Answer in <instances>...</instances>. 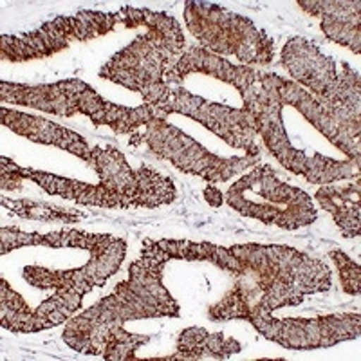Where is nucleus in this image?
Listing matches in <instances>:
<instances>
[{
	"instance_id": "nucleus-1",
	"label": "nucleus",
	"mask_w": 361,
	"mask_h": 361,
	"mask_svg": "<svg viewBox=\"0 0 361 361\" xmlns=\"http://www.w3.org/2000/svg\"><path fill=\"white\" fill-rule=\"evenodd\" d=\"M172 260L150 238H145L141 257L128 267V280L98 304L67 320L63 340L76 353L112 361L137 360L135 350L150 336L127 333L125 322L179 316L180 307L163 283V269Z\"/></svg>"
},
{
	"instance_id": "nucleus-2",
	"label": "nucleus",
	"mask_w": 361,
	"mask_h": 361,
	"mask_svg": "<svg viewBox=\"0 0 361 361\" xmlns=\"http://www.w3.org/2000/svg\"><path fill=\"white\" fill-rule=\"evenodd\" d=\"M231 253L243 264L237 282L208 309L209 320H247L257 312L298 305L307 295L331 289V269L320 259L289 246L237 244Z\"/></svg>"
},
{
	"instance_id": "nucleus-3",
	"label": "nucleus",
	"mask_w": 361,
	"mask_h": 361,
	"mask_svg": "<svg viewBox=\"0 0 361 361\" xmlns=\"http://www.w3.org/2000/svg\"><path fill=\"white\" fill-rule=\"evenodd\" d=\"M119 24L145 25L147 33L114 54L99 69V76L143 96L154 109L169 98L172 87L164 83L169 73L185 54V35L179 22L166 13L125 6L119 9Z\"/></svg>"
},
{
	"instance_id": "nucleus-4",
	"label": "nucleus",
	"mask_w": 361,
	"mask_h": 361,
	"mask_svg": "<svg viewBox=\"0 0 361 361\" xmlns=\"http://www.w3.org/2000/svg\"><path fill=\"white\" fill-rule=\"evenodd\" d=\"M90 260L80 269H47V267L25 266L24 279L35 288L54 289V295L42 302L37 312L49 320L53 327L69 320L74 312L82 307V300L94 288L105 286L127 255V243L123 238L103 235L98 244L90 247Z\"/></svg>"
},
{
	"instance_id": "nucleus-5",
	"label": "nucleus",
	"mask_w": 361,
	"mask_h": 361,
	"mask_svg": "<svg viewBox=\"0 0 361 361\" xmlns=\"http://www.w3.org/2000/svg\"><path fill=\"white\" fill-rule=\"evenodd\" d=\"M224 201L244 217L283 230H298L318 217L312 199L304 190L280 180L275 170L264 164H257L231 185L224 193Z\"/></svg>"
},
{
	"instance_id": "nucleus-6",
	"label": "nucleus",
	"mask_w": 361,
	"mask_h": 361,
	"mask_svg": "<svg viewBox=\"0 0 361 361\" xmlns=\"http://www.w3.org/2000/svg\"><path fill=\"white\" fill-rule=\"evenodd\" d=\"M185 20L201 49L235 56L243 66H267L273 62L275 44L266 31L246 17L209 2H185Z\"/></svg>"
},
{
	"instance_id": "nucleus-7",
	"label": "nucleus",
	"mask_w": 361,
	"mask_h": 361,
	"mask_svg": "<svg viewBox=\"0 0 361 361\" xmlns=\"http://www.w3.org/2000/svg\"><path fill=\"white\" fill-rule=\"evenodd\" d=\"M264 85H266V94L250 111L255 114L257 134L262 137L271 156L275 157L283 169L295 172L296 176H302L314 185H331L336 180L354 179V176H360V159L338 161L322 156V154L307 156L304 150H296L283 128V105L271 87L269 73H266Z\"/></svg>"
},
{
	"instance_id": "nucleus-8",
	"label": "nucleus",
	"mask_w": 361,
	"mask_h": 361,
	"mask_svg": "<svg viewBox=\"0 0 361 361\" xmlns=\"http://www.w3.org/2000/svg\"><path fill=\"white\" fill-rule=\"evenodd\" d=\"M282 66L300 87H307L329 109L361 112L360 73L349 63H341L343 73L338 74L336 60L322 54V51L302 37L289 38L283 45Z\"/></svg>"
},
{
	"instance_id": "nucleus-9",
	"label": "nucleus",
	"mask_w": 361,
	"mask_h": 361,
	"mask_svg": "<svg viewBox=\"0 0 361 361\" xmlns=\"http://www.w3.org/2000/svg\"><path fill=\"white\" fill-rule=\"evenodd\" d=\"M143 143L150 148V152L156 154L157 157L170 161L180 172L202 177L212 185L230 180L237 173L259 164V159L253 156H215L209 150H206L201 143H197L193 137H190L188 134L170 125L163 118H154L145 127L143 134H132V147Z\"/></svg>"
},
{
	"instance_id": "nucleus-10",
	"label": "nucleus",
	"mask_w": 361,
	"mask_h": 361,
	"mask_svg": "<svg viewBox=\"0 0 361 361\" xmlns=\"http://www.w3.org/2000/svg\"><path fill=\"white\" fill-rule=\"evenodd\" d=\"M119 24L118 13L78 11L73 17H56L45 22L31 33L2 35L0 37V58L13 63L40 60L54 53L66 51L71 42H85L90 38L111 33Z\"/></svg>"
},
{
	"instance_id": "nucleus-11",
	"label": "nucleus",
	"mask_w": 361,
	"mask_h": 361,
	"mask_svg": "<svg viewBox=\"0 0 361 361\" xmlns=\"http://www.w3.org/2000/svg\"><path fill=\"white\" fill-rule=\"evenodd\" d=\"M360 312L318 316V318H273L271 312L251 314L250 322L266 340L286 349H327L340 341L360 338Z\"/></svg>"
},
{
	"instance_id": "nucleus-12",
	"label": "nucleus",
	"mask_w": 361,
	"mask_h": 361,
	"mask_svg": "<svg viewBox=\"0 0 361 361\" xmlns=\"http://www.w3.org/2000/svg\"><path fill=\"white\" fill-rule=\"evenodd\" d=\"M90 166L98 172L99 183L123 201L125 208H157L170 204L177 195L170 177L148 166L132 170L123 154L111 145L92 148Z\"/></svg>"
},
{
	"instance_id": "nucleus-13",
	"label": "nucleus",
	"mask_w": 361,
	"mask_h": 361,
	"mask_svg": "<svg viewBox=\"0 0 361 361\" xmlns=\"http://www.w3.org/2000/svg\"><path fill=\"white\" fill-rule=\"evenodd\" d=\"M154 111L156 118L163 119L170 114L188 116L233 148H243L247 156H259L260 148L257 145L259 134L255 127V114L250 109H233L221 103H209L201 96L190 94L183 87H176L170 90L169 98Z\"/></svg>"
},
{
	"instance_id": "nucleus-14",
	"label": "nucleus",
	"mask_w": 361,
	"mask_h": 361,
	"mask_svg": "<svg viewBox=\"0 0 361 361\" xmlns=\"http://www.w3.org/2000/svg\"><path fill=\"white\" fill-rule=\"evenodd\" d=\"M269 83L283 107H295L316 130L322 132L334 147L347 154L349 159H360V112L329 109L307 89L291 80L280 78L279 74L269 73Z\"/></svg>"
},
{
	"instance_id": "nucleus-15",
	"label": "nucleus",
	"mask_w": 361,
	"mask_h": 361,
	"mask_svg": "<svg viewBox=\"0 0 361 361\" xmlns=\"http://www.w3.org/2000/svg\"><path fill=\"white\" fill-rule=\"evenodd\" d=\"M193 73L208 74V76H214V78L233 85L243 96L246 109H253L259 99L266 94V85H264L266 73L247 66H233L224 58L201 49V47H195V45L185 51V54L179 58V62L164 74V83L166 85L183 83V80Z\"/></svg>"
},
{
	"instance_id": "nucleus-16",
	"label": "nucleus",
	"mask_w": 361,
	"mask_h": 361,
	"mask_svg": "<svg viewBox=\"0 0 361 361\" xmlns=\"http://www.w3.org/2000/svg\"><path fill=\"white\" fill-rule=\"evenodd\" d=\"M2 190L17 188L22 179H29L37 183L51 195H60L63 199H71L74 202L96 208H125L123 201L105 185H87L82 180L67 179V177L54 176V173L40 172L35 169H22L8 157H2Z\"/></svg>"
},
{
	"instance_id": "nucleus-17",
	"label": "nucleus",
	"mask_w": 361,
	"mask_h": 361,
	"mask_svg": "<svg viewBox=\"0 0 361 361\" xmlns=\"http://www.w3.org/2000/svg\"><path fill=\"white\" fill-rule=\"evenodd\" d=\"M87 87L82 80H62L45 85H24V83L0 82V102L38 109L54 116L71 118L78 114V102Z\"/></svg>"
},
{
	"instance_id": "nucleus-18",
	"label": "nucleus",
	"mask_w": 361,
	"mask_h": 361,
	"mask_svg": "<svg viewBox=\"0 0 361 361\" xmlns=\"http://www.w3.org/2000/svg\"><path fill=\"white\" fill-rule=\"evenodd\" d=\"M0 123L11 128L18 135H24L27 140L37 141L42 145H53V147L67 150L73 156H78L80 159L92 163V148L89 147L82 135L69 128L56 125L49 119L38 118V116L24 114L18 111H9V109H0Z\"/></svg>"
},
{
	"instance_id": "nucleus-19",
	"label": "nucleus",
	"mask_w": 361,
	"mask_h": 361,
	"mask_svg": "<svg viewBox=\"0 0 361 361\" xmlns=\"http://www.w3.org/2000/svg\"><path fill=\"white\" fill-rule=\"evenodd\" d=\"M312 17H320V27L329 40L361 53V4L357 0H298Z\"/></svg>"
},
{
	"instance_id": "nucleus-20",
	"label": "nucleus",
	"mask_w": 361,
	"mask_h": 361,
	"mask_svg": "<svg viewBox=\"0 0 361 361\" xmlns=\"http://www.w3.org/2000/svg\"><path fill=\"white\" fill-rule=\"evenodd\" d=\"M78 114L87 116L94 125H107L118 134H134L141 127H147L156 111L152 105L143 103L141 107H123L103 99L92 87L83 89L78 102Z\"/></svg>"
},
{
	"instance_id": "nucleus-21",
	"label": "nucleus",
	"mask_w": 361,
	"mask_h": 361,
	"mask_svg": "<svg viewBox=\"0 0 361 361\" xmlns=\"http://www.w3.org/2000/svg\"><path fill=\"white\" fill-rule=\"evenodd\" d=\"M316 201L333 215L345 238L360 235V176L347 185H325L316 192Z\"/></svg>"
},
{
	"instance_id": "nucleus-22",
	"label": "nucleus",
	"mask_w": 361,
	"mask_h": 361,
	"mask_svg": "<svg viewBox=\"0 0 361 361\" xmlns=\"http://www.w3.org/2000/svg\"><path fill=\"white\" fill-rule=\"evenodd\" d=\"M243 350V345L222 333L209 334L202 327L185 329L179 336V353L163 357L166 361H199V360H228L231 354Z\"/></svg>"
},
{
	"instance_id": "nucleus-23",
	"label": "nucleus",
	"mask_w": 361,
	"mask_h": 361,
	"mask_svg": "<svg viewBox=\"0 0 361 361\" xmlns=\"http://www.w3.org/2000/svg\"><path fill=\"white\" fill-rule=\"evenodd\" d=\"M0 253L6 255L9 251L22 246H47V247H82L90 250L103 238V235L87 233L78 230H60L54 233H22L13 228H2L0 230Z\"/></svg>"
},
{
	"instance_id": "nucleus-24",
	"label": "nucleus",
	"mask_w": 361,
	"mask_h": 361,
	"mask_svg": "<svg viewBox=\"0 0 361 361\" xmlns=\"http://www.w3.org/2000/svg\"><path fill=\"white\" fill-rule=\"evenodd\" d=\"M0 322L2 327L13 333H38L53 327L49 320L38 314L37 309L29 307L4 279L0 280Z\"/></svg>"
},
{
	"instance_id": "nucleus-25",
	"label": "nucleus",
	"mask_w": 361,
	"mask_h": 361,
	"mask_svg": "<svg viewBox=\"0 0 361 361\" xmlns=\"http://www.w3.org/2000/svg\"><path fill=\"white\" fill-rule=\"evenodd\" d=\"M329 257L334 260L340 273L341 288L347 295H360L361 289V269L360 264L354 262L349 255H345L341 250H333Z\"/></svg>"
},
{
	"instance_id": "nucleus-26",
	"label": "nucleus",
	"mask_w": 361,
	"mask_h": 361,
	"mask_svg": "<svg viewBox=\"0 0 361 361\" xmlns=\"http://www.w3.org/2000/svg\"><path fill=\"white\" fill-rule=\"evenodd\" d=\"M204 195H206V201H208L212 206H215V208H217V206H221L222 201H224V195H222L219 190H215L214 186H208L204 192Z\"/></svg>"
}]
</instances>
